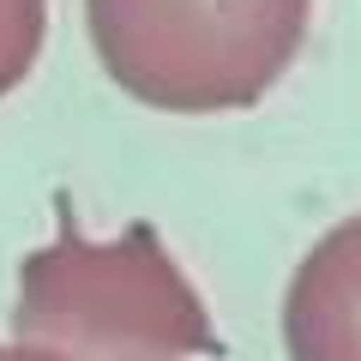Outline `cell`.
<instances>
[{"label":"cell","mask_w":361,"mask_h":361,"mask_svg":"<svg viewBox=\"0 0 361 361\" xmlns=\"http://www.w3.org/2000/svg\"><path fill=\"white\" fill-rule=\"evenodd\" d=\"M18 343L61 361H211V313L151 223L90 241L61 205V235L18 265Z\"/></svg>","instance_id":"6da1fadb"},{"label":"cell","mask_w":361,"mask_h":361,"mask_svg":"<svg viewBox=\"0 0 361 361\" xmlns=\"http://www.w3.org/2000/svg\"><path fill=\"white\" fill-rule=\"evenodd\" d=\"M313 0H85L97 61L169 115L259 103L289 73Z\"/></svg>","instance_id":"7a4b0ae2"},{"label":"cell","mask_w":361,"mask_h":361,"mask_svg":"<svg viewBox=\"0 0 361 361\" xmlns=\"http://www.w3.org/2000/svg\"><path fill=\"white\" fill-rule=\"evenodd\" d=\"M289 361H361V217L313 241L283 295Z\"/></svg>","instance_id":"3957f363"},{"label":"cell","mask_w":361,"mask_h":361,"mask_svg":"<svg viewBox=\"0 0 361 361\" xmlns=\"http://www.w3.org/2000/svg\"><path fill=\"white\" fill-rule=\"evenodd\" d=\"M42 30H49V0H0V97L30 78Z\"/></svg>","instance_id":"277c9868"},{"label":"cell","mask_w":361,"mask_h":361,"mask_svg":"<svg viewBox=\"0 0 361 361\" xmlns=\"http://www.w3.org/2000/svg\"><path fill=\"white\" fill-rule=\"evenodd\" d=\"M0 361H61L49 349H30V343H0Z\"/></svg>","instance_id":"5b68a950"}]
</instances>
